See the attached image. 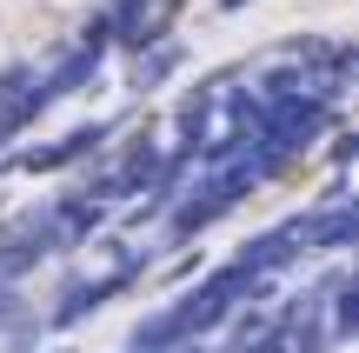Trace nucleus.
Masks as SVG:
<instances>
[{
    "instance_id": "f257e3e1",
    "label": "nucleus",
    "mask_w": 359,
    "mask_h": 353,
    "mask_svg": "<svg viewBox=\"0 0 359 353\" xmlns=\"http://www.w3.org/2000/svg\"><path fill=\"white\" fill-rule=\"evenodd\" d=\"M114 13L120 0H0V114L60 74Z\"/></svg>"
}]
</instances>
